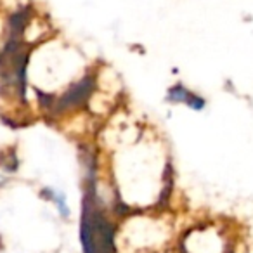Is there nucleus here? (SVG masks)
<instances>
[{
  "label": "nucleus",
  "instance_id": "f257e3e1",
  "mask_svg": "<svg viewBox=\"0 0 253 253\" xmlns=\"http://www.w3.org/2000/svg\"><path fill=\"white\" fill-rule=\"evenodd\" d=\"M116 142L111 149L108 175L126 211L156 210L172 189V167L158 139L135 125L108 126Z\"/></svg>",
  "mask_w": 253,
  "mask_h": 253
},
{
  "label": "nucleus",
  "instance_id": "f03ea898",
  "mask_svg": "<svg viewBox=\"0 0 253 253\" xmlns=\"http://www.w3.org/2000/svg\"><path fill=\"white\" fill-rule=\"evenodd\" d=\"M84 200L80 213L82 253H118V218L97 200V155H84Z\"/></svg>",
  "mask_w": 253,
  "mask_h": 253
},
{
  "label": "nucleus",
  "instance_id": "7ed1b4c3",
  "mask_svg": "<svg viewBox=\"0 0 253 253\" xmlns=\"http://www.w3.org/2000/svg\"><path fill=\"white\" fill-rule=\"evenodd\" d=\"M118 253H162L172 239L160 210H132L118 220Z\"/></svg>",
  "mask_w": 253,
  "mask_h": 253
},
{
  "label": "nucleus",
  "instance_id": "20e7f679",
  "mask_svg": "<svg viewBox=\"0 0 253 253\" xmlns=\"http://www.w3.org/2000/svg\"><path fill=\"white\" fill-rule=\"evenodd\" d=\"M175 250V253H229V239L217 224L201 222L177 238Z\"/></svg>",
  "mask_w": 253,
  "mask_h": 253
},
{
  "label": "nucleus",
  "instance_id": "39448f33",
  "mask_svg": "<svg viewBox=\"0 0 253 253\" xmlns=\"http://www.w3.org/2000/svg\"><path fill=\"white\" fill-rule=\"evenodd\" d=\"M165 102L173 104V106H179V104L186 106L187 109L196 111V113L203 111V109L207 108V99L201 94H198V92L191 90L182 82H177L172 87H169V90H167V94H165Z\"/></svg>",
  "mask_w": 253,
  "mask_h": 253
},
{
  "label": "nucleus",
  "instance_id": "423d86ee",
  "mask_svg": "<svg viewBox=\"0 0 253 253\" xmlns=\"http://www.w3.org/2000/svg\"><path fill=\"white\" fill-rule=\"evenodd\" d=\"M40 200L47 201L49 205H52L54 210H56L57 217L61 220H70L71 218V207L70 201H68V196L64 191H61L59 187L54 186H43L42 189L39 191Z\"/></svg>",
  "mask_w": 253,
  "mask_h": 253
},
{
  "label": "nucleus",
  "instance_id": "0eeeda50",
  "mask_svg": "<svg viewBox=\"0 0 253 253\" xmlns=\"http://www.w3.org/2000/svg\"><path fill=\"white\" fill-rule=\"evenodd\" d=\"M19 170V158L16 151L9 149V153H0V172L7 173V175H14Z\"/></svg>",
  "mask_w": 253,
  "mask_h": 253
},
{
  "label": "nucleus",
  "instance_id": "6e6552de",
  "mask_svg": "<svg viewBox=\"0 0 253 253\" xmlns=\"http://www.w3.org/2000/svg\"><path fill=\"white\" fill-rule=\"evenodd\" d=\"M11 175H7V173H4V172H0V191L2 189H5V187L11 184Z\"/></svg>",
  "mask_w": 253,
  "mask_h": 253
}]
</instances>
